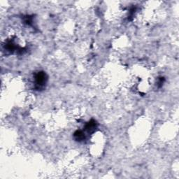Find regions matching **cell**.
I'll use <instances>...</instances> for the list:
<instances>
[{
    "label": "cell",
    "mask_w": 179,
    "mask_h": 179,
    "mask_svg": "<svg viewBox=\"0 0 179 179\" xmlns=\"http://www.w3.org/2000/svg\"><path fill=\"white\" fill-rule=\"evenodd\" d=\"M95 129H97V123L94 120L90 121L86 126V130L88 131V132H93L95 131Z\"/></svg>",
    "instance_id": "2"
},
{
    "label": "cell",
    "mask_w": 179,
    "mask_h": 179,
    "mask_svg": "<svg viewBox=\"0 0 179 179\" xmlns=\"http://www.w3.org/2000/svg\"><path fill=\"white\" fill-rule=\"evenodd\" d=\"M74 138L76 141H83L85 139V134L82 131H76L74 133Z\"/></svg>",
    "instance_id": "3"
},
{
    "label": "cell",
    "mask_w": 179,
    "mask_h": 179,
    "mask_svg": "<svg viewBox=\"0 0 179 179\" xmlns=\"http://www.w3.org/2000/svg\"><path fill=\"white\" fill-rule=\"evenodd\" d=\"M46 81L47 76L44 72L40 71L35 75V83L36 86H38L39 88L44 87V85L46 83Z\"/></svg>",
    "instance_id": "1"
}]
</instances>
